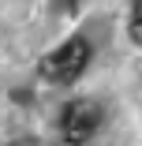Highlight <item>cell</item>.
I'll list each match as a JSON object with an SVG mask.
<instances>
[{"mask_svg": "<svg viewBox=\"0 0 142 146\" xmlns=\"http://www.w3.org/2000/svg\"><path fill=\"white\" fill-rule=\"evenodd\" d=\"M86 60H90V41H86V38H67L60 49H52L49 56H41L38 71H41V79H49V82H71V79L82 75Z\"/></svg>", "mask_w": 142, "mask_h": 146, "instance_id": "6da1fadb", "label": "cell"}, {"mask_svg": "<svg viewBox=\"0 0 142 146\" xmlns=\"http://www.w3.org/2000/svg\"><path fill=\"white\" fill-rule=\"evenodd\" d=\"M97 127H101V109H97L94 101L79 98V101L64 105V112H60V131H64L67 142H86Z\"/></svg>", "mask_w": 142, "mask_h": 146, "instance_id": "7a4b0ae2", "label": "cell"}, {"mask_svg": "<svg viewBox=\"0 0 142 146\" xmlns=\"http://www.w3.org/2000/svg\"><path fill=\"white\" fill-rule=\"evenodd\" d=\"M131 38L142 45V0H135V19H131Z\"/></svg>", "mask_w": 142, "mask_h": 146, "instance_id": "3957f363", "label": "cell"}]
</instances>
